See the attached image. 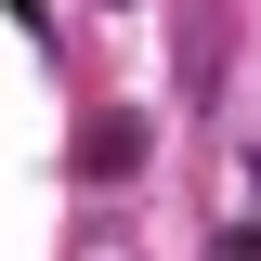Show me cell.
I'll return each mask as SVG.
<instances>
[{
  "instance_id": "cell-1",
  "label": "cell",
  "mask_w": 261,
  "mask_h": 261,
  "mask_svg": "<svg viewBox=\"0 0 261 261\" xmlns=\"http://www.w3.org/2000/svg\"><path fill=\"white\" fill-rule=\"evenodd\" d=\"M79 170H92V183H130V170H144V105H105V118H79Z\"/></svg>"
},
{
  "instance_id": "cell-2",
  "label": "cell",
  "mask_w": 261,
  "mask_h": 261,
  "mask_svg": "<svg viewBox=\"0 0 261 261\" xmlns=\"http://www.w3.org/2000/svg\"><path fill=\"white\" fill-rule=\"evenodd\" d=\"M222 261H261V235H248V222H235V235H222Z\"/></svg>"
},
{
  "instance_id": "cell-3",
  "label": "cell",
  "mask_w": 261,
  "mask_h": 261,
  "mask_svg": "<svg viewBox=\"0 0 261 261\" xmlns=\"http://www.w3.org/2000/svg\"><path fill=\"white\" fill-rule=\"evenodd\" d=\"M13 13H27V27H39V13H53V0H13Z\"/></svg>"
}]
</instances>
